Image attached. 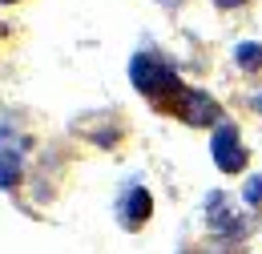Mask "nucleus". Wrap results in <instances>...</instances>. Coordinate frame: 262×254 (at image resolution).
I'll return each mask as SVG.
<instances>
[{"label": "nucleus", "instance_id": "1a4fd4ad", "mask_svg": "<svg viewBox=\"0 0 262 254\" xmlns=\"http://www.w3.org/2000/svg\"><path fill=\"white\" fill-rule=\"evenodd\" d=\"M218 8H238V4H246V0H214Z\"/></svg>", "mask_w": 262, "mask_h": 254}, {"label": "nucleus", "instance_id": "f8f14e48", "mask_svg": "<svg viewBox=\"0 0 262 254\" xmlns=\"http://www.w3.org/2000/svg\"><path fill=\"white\" fill-rule=\"evenodd\" d=\"M0 4H16V0H0Z\"/></svg>", "mask_w": 262, "mask_h": 254}, {"label": "nucleus", "instance_id": "423d86ee", "mask_svg": "<svg viewBox=\"0 0 262 254\" xmlns=\"http://www.w3.org/2000/svg\"><path fill=\"white\" fill-rule=\"evenodd\" d=\"M117 214H121V226H125V230H137V226L145 222V218L154 214V202H149L145 186L129 182V186H125V194H121V206H117Z\"/></svg>", "mask_w": 262, "mask_h": 254}, {"label": "nucleus", "instance_id": "9d476101", "mask_svg": "<svg viewBox=\"0 0 262 254\" xmlns=\"http://www.w3.org/2000/svg\"><path fill=\"white\" fill-rule=\"evenodd\" d=\"M202 254H226V250H222V246H210V250H202Z\"/></svg>", "mask_w": 262, "mask_h": 254}, {"label": "nucleus", "instance_id": "0eeeda50", "mask_svg": "<svg viewBox=\"0 0 262 254\" xmlns=\"http://www.w3.org/2000/svg\"><path fill=\"white\" fill-rule=\"evenodd\" d=\"M234 57H238V65H242L246 73H254V69H262V45H254V40H242V45L234 49Z\"/></svg>", "mask_w": 262, "mask_h": 254}, {"label": "nucleus", "instance_id": "9b49d317", "mask_svg": "<svg viewBox=\"0 0 262 254\" xmlns=\"http://www.w3.org/2000/svg\"><path fill=\"white\" fill-rule=\"evenodd\" d=\"M162 4H165V8H178V4H182V0H162Z\"/></svg>", "mask_w": 262, "mask_h": 254}, {"label": "nucleus", "instance_id": "7ed1b4c3", "mask_svg": "<svg viewBox=\"0 0 262 254\" xmlns=\"http://www.w3.org/2000/svg\"><path fill=\"white\" fill-rule=\"evenodd\" d=\"M210 150H214V165H218L222 174H242V170H246V145H242V137H238L234 125L214 129Z\"/></svg>", "mask_w": 262, "mask_h": 254}, {"label": "nucleus", "instance_id": "20e7f679", "mask_svg": "<svg viewBox=\"0 0 262 254\" xmlns=\"http://www.w3.org/2000/svg\"><path fill=\"white\" fill-rule=\"evenodd\" d=\"M206 218H210V230L218 234V238H238L242 230H246V222H242V214L230 206L226 194H206Z\"/></svg>", "mask_w": 262, "mask_h": 254}, {"label": "nucleus", "instance_id": "6e6552de", "mask_svg": "<svg viewBox=\"0 0 262 254\" xmlns=\"http://www.w3.org/2000/svg\"><path fill=\"white\" fill-rule=\"evenodd\" d=\"M246 202H250V206L262 202V178H250V182H246Z\"/></svg>", "mask_w": 262, "mask_h": 254}, {"label": "nucleus", "instance_id": "f257e3e1", "mask_svg": "<svg viewBox=\"0 0 262 254\" xmlns=\"http://www.w3.org/2000/svg\"><path fill=\"white\" fill-rule=\"evenodd\" d=\"M129 81H133V89H141L149 101H162V105H169L173 97L186 89V85L178 81V73H173L165 61L149 57V53H137L129 61Z\"/></svg>", "mask_w": 262, "mask_h": 254}, {"label": "nucleus", "instance_id": "39448f33", "mask_svg": "<svg viewBox=\"0 0 262 254\" xmlns=\"http://www.w3.org/2000/svg\"><path fill=\"white\" fill-rule=\"evenodd\" d=\"M25 165V141L12 129H0V190H12Z\"/></svg>", "mask_w": 262, "mask_h": 254}, {"label": "nucleus", "instance_id": "f03ea898", "mask_svg": "<svg viewBox=\"0 0 262 254\" xmlns=\"http://www.w3.org/2000/svg\"><path fill=\"white\" fill-rule=\"evenodd\" d=\"M165 109H169L173 117H182L186 125H214V121H222L218 101H214L210 93H202V89H182Z\"/></svg>", "mask_w": 262, "mask_h": 254}]
</instances>
